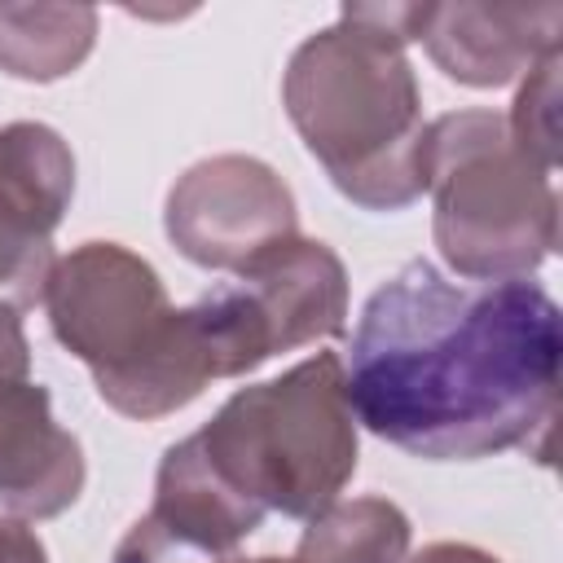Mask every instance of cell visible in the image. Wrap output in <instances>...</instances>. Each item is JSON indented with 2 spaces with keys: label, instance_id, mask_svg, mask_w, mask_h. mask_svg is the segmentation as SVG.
<instances>
[{
  "label": "cell",
  "instance_id": "8",
  "mask_svg": "<svg viewBox=\"0 0 563 563\" xmlns=\"http://www.w3.org/2000/svg\"><path fill=\"white\" fill-rule=\"evenodd\" d=\"M84 449L57 427L48 387L31 378V347L13 308H0V506L53 519L84 493Z\"/></svg>",
  "mask_w": 563,
  "mask_h": 563
},
{
  "label": "cell",
  "instance_id": "4",
  "mask_svg": "<svg viewBox=\"0 0 563 563\" xmlns=\"http://www.w3.org/2000/svg\"><path fill=\"white\" fill-rule=\"evenodd\" d=\"M207 475L260 519H312L356 471V418L343 361L317 352L295 369L233 391L207 427L185 435Z\"/></svg>",
  "mask_w": 563,
  "mask_h": 563
},
{
  "label": "cell",
  "instance_id": "2",
  "mask_svg": "<svg viewBox=\"0 0 563 563\" xmlns=\"http://www.w3.org/2000/svg\"><path fill=\"white\" fill-rule=\"evenodd\" d=\"M405 44L409 4H343L282 75V106L308 154L365 211H400L427 194L422 92Z\"/></svg>",
  "mask_w": 563,
  "mask_h": 563
},
{
  "label": "cell",
  "instance_id": "9",
  "mask_svg": "<svg viewBox=\"0 0 563 563\" xmlns=\"http://www.w3.org/2000/svg\"><path fill=\"white\" fill-rule=\"evenodd\" d=\"M264 519L229 497L194 444L180 440L163 453L154 506L114 545V563H238V545Z\"/></svg>",
  "mask_w": 563,
  "mask_h": 563
},
{
  "label": "cell",
  "instance_id": "1",
  "mask_svg": "<svg viewBox=\"0 0 563 563\" xmlns=\"http://www.w3.org/2000/svg\"><path fill=\"white\" fill-rule=\"evenodd\" d=\"M559 303L528 277L449 282L409 260L361 308L343 387L352 418L427 462L537 444L559 413Z\"/></svg>",
  "mask_w": 563,
  "mask_h": 563
},
{
  "label": "cell",
  "instance_id": "14",
  "mask_svg": "<svg viewBox=\"0 0 563 563\" xmlns=\"http://www.w3.org/2000/svg\"><path fill=\"white\" fill-rule=\"evenodd\" d=\"M53 264V224L0 185V308L26 312L44 303Z\"/></svg>",
  "mask_w": 563,
  "mask_h": 563
},
{
  "label": "cell",
  "instance_id": "18",
  "mask_svg": "<svg viewBox=\"0 0 563 563\" xmlns=\"http://www.w3.org/2000/svg\"><path fill=\"white\" fill-rule=\"evenodd\" d=\"M238 563H295V559H273V554H264V559H238Z\"/></svg>",
  "mask_w": 563,
  "mask_h": 563
},
{
  "label": "cell",
  "instance_id": "16",
  "mask_svg": "<svg viewBox=\"0 0 563 563\" xmlns=\"http://www.w3.org/2000/svg\"><path fill=\"white\" fill-rule=\"evenodd\" d=\"M0 563H48L44 541L18 515H0Z\"/></svg>",
  "mask_w": 563,
  "mask_h": 563
},
{
  "label": "cell",
  "instance_id": "17",
  "mask_svg": "<svg viewBox=\"0 0 563 563\" xmlns=\"http://www.w3.org/2000/svg\"><path fill=\"white\" fill-rule=\"evenodd\" d=\"M400 563H501V559L479 545H466V541H431L413 559H400Z\"/></svg>",
  "mask_w": 563,
  "mask_h": 563
},
{
  "label": "cell",
  "instance_id": "3",
  "mask_svg": "<svg viewBox=\"0 0 563 563\" xmlns=\"http://www.w3.org/2000/svg\"><path fill=\"white\" fill-rule=\"evenodd\" d=\"M57 343L79 356L97 396L123 418L185 409L216 378L194 308H172L158 273L119 242H84L44 286Z\"/></svg>",
  "mask_w": 563,
  "mask_h": 563
},
{
  "label": "cell",
  "instance_id": "7",
  "mask_svg": "<svg viewBox=\"0 0 563 563\" xmlns=\"http://www.w3.org/2000/svg\"><path fill=\"white\" fill-rule=\"evenodd\" d=\"M163 229L198 268L242 273L264 251L299 233L290 185L251 154L194 163L167 194Z\"/></svg>",
  "mask_w": 563,
  "mask_h": 563
},
{
  "label": "cell",
  "instance_id": "10",
  "mask_svg": "<svg viewBox=\"0 0 563 563\" xmlns=\"http://www.w3.org/2000/svg\"><path fill=\"white\" fill-rule=\"evenodd\" d=\"M563 4H409V40L466 88H501L559 53Z\"/></svg>",
  "mask_w": 563,
  "mask_h": 563
},
{
  "label": "cell",
  "instance_id": "5",
  "mask_svg": "<svg viewBox=\"0 0 563 563\" xmlns=\"http://www.w3.org/2000/svg\"><path fill=\"white\" fill-rule=\"evenodd\" d=\"M422 172L435 198L431 233L444 264L471 282L537 273L559 246L554 167L537 163L493 110L427 123Z\"/></svg>",
  "mask_w": 563,
  "mask_h": 563
},
{
  "label": "cell",
  "instance_id": "13",
  "mask_svg": "<svg viewBox=\"0 0 563 563\" xmlns=\"http://www.w3.org/2000/svg\"><path fill=\"white\" fill-rule=\"evenodd\" d=\"M0 185H9L26 207H35L57 229L75 194L70 145L48 123H4L0 128Z\"/></svg>",
  "mask_w": 563,
  "mask_h": 563
},
{
  "label": "cell",
  "instance_id": "6",
  "mask_svg": "<svg viewBox=\"0 0 563 563\" xmlns=\"http://www.w3.org/2000/svg\"><path fill=\"white\" fill-rule=\"evenodd\" d=\"M189 308L202 325L216 378H238L277 352L343 334L347 273L325 242L295 233Z\"/></svg>",
  "mask_w": 563,
  "mask_h": 563
},
{
  "label": "cell",
  "instance_id": "12",
  "mask_svg": "<svg viewBox=\"0 0 563 563\" xmlns=\"http://www.w3.org/2000/svg\"><path fill=\"white\" fill-rule=\"evenodd\" d=\"M409 537V515L387 497L330 501L308 519L295 563H400Z\"/></svg>",
  "mask_w": 563,
  "mask_h": 563
},
{
  "label": "cell",
  "instance_id": "15",
  "mask_svg": "<svg viewBox=\"0 0 563 563\" xmlns=\"http://www.w3.org/2000/svg\"><path fill=\"white\" fill-rule=\"evenodd\" d=\"M506 128L537 163L545 167L559 163V53H550L528 70L506 114Z\"/></svg>",
  "mask_w": 563,
  "mask_h": 563
},
{
  "label": "cell",
  "instance_id": "11",
  "mask_svg": "<svg viewBox=\"0 0 563 563\" xmlns=\"http://www.w3.org/2000/svg\"><path fill=\"white\" fill-rule=\"evenodd\" d=\"M97 40V9L88 4H0V70L48 84L70 75Z\"/></svg>",
  "mask_w": 563,
  "mask_h": 563
}]
</instances>
